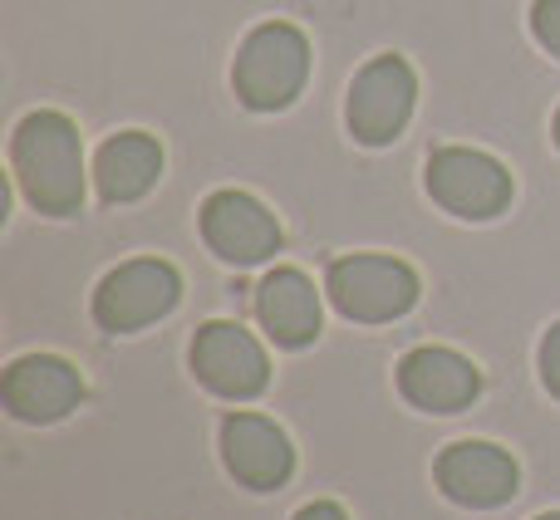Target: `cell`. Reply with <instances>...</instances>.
I'll return each mask as SVG.
<instances>
[{
  "label": "cell",
  "mask_w": 560,
  "mask_h": 520,
  "mask_svg": "<svg viewBox=\"0 0 560 520\" xmlns=\"http://www.w3.org/2000/svg\"><path fill=\"white\" fill-rule=\"evenodd\" d=\"M15 177L45 216H74L84 206V147L79 128L55 108L25 114L15 128Z\"/></svg>",
  "instance_id": "6da1fadb"
},
{
  "label": "cell",
  "mask_w": 560,
  "mask_h": 520,
  "mask_svg": "<svg viewBox=\"0 0 560 520\" xmlns=\"http://www.w3.org/2000/svg\"><path fill=\"white\" fill-rule=\"evenodd\" d=\"M305 74H310V45L295 25L285 20H271V25L252 29L236 55V98L256 114H276L285 108L290 98L305 88Z\"/></svg>",
  "instance_id": "7a4b0ae2"
},
{
  "label": "cell",
  "mask_w": 560,
  "mask_h": 520,
  "mask_svg": "<svg viewBox=\"0 0 560 520\" xmlns=\"http://www.w3.org/2000/svg\"><path fill=\"white\" fill-rule=\"evenodd\" d=\"M325 289L345 319L384 324V319H398L413 309L418 275H413V265H404L394 256H345L329 265Z\"/></svg>",
  "instance_id": "3957f363"
},
{
  "label": "cell",
  "mask_w": 560,
  "mask_h": 520,
  "mask_svg": "<svg viewBox=\"0 0 560 520\" xmlns=\"http://www.w3.org/2000/svg\"><path fill=\"white\" fill-rule=\"evenodd\" d=\"M428 192L453 216L487 222V216L506 212V202H512V173L497 157L477 153V147H438L428 157Z\"/></svg>",
  "instance_id": "277c9868"
},
{
  "label": "cell",
  "mask_w": 560,
  "mask_h": 520,
  "mask_svg": "<svg viewBox=\"0 0 560 520\" xmlns=\"http://www.w3.org/2000/svg\"><path fill=\"white\" fill-rule=\"evenodd\" d=\"M183 295V275L167 260H128L108 270L104 285L94 289V319L108 334H128L153 319H163Z\"/></svg>",
  "instance_id": "5b68a950"
},
{
  "label": "cell",
  "mask_w": 560,
  "mask_h": 520,
  "mask_svg": "<svg viewBox=\"0 0 560 520\" xmlns=\"http://www.w3.org/2000/svg\"><path fill=\"white\" fill-rule=\"evenodd\" d=\"M413 94L418 79L408 69V59L398 55H378L369 59L354 74V88H349V133L369 147H384L404 133L408 114H413Z\"/></svg>",
  "instance_id": "8992f818"
},
{
  "label": "cell",
  "mask_w": 560,
  "mask_h": 520,
  "mask_svg": "<svg viewBox=\"0 0 560 520\" xmlns=\"http://www.w3.org/2000/svg\"><path fill=\"white\" fill-rule=\"evenodd\" d=\"M192 368L217 398H232V403H246V398H256L271 383L266 348L242 324H226V319H212V324L197 329Z\"/></svg>",
  "instance_id": "52a82bcc"
},
{
  "label": "cell",
  "mask_w": 560,
  "mask_h": 520,
  "mask_svg": "<svg viewBox=\"0 0 560 520\" xmlns=\"http://www.w3.org/2000/svg\"><path fill=\"white\" fill-rule=\"evenodd\" d=\"M5 407L20 417V423H59L79 407L84 398V378H79L74 364L55 354H25L5 368Z\"/></svg>",
  "instance_id": "ba28073f"
},
{
  "label": "cell",
  "mask_w": 560,
  "mask_h": 520,
  "mask_svg": "<svg viewBox=\"0 0 560 520\" xmlns=\"http://www.w3.org/2000/svg\"><path fill=\"white\" fill-rule=\"evenodd\" d=\"M222 457L226 472L252 492H276L295 472V447L285 442V433L261 413H232L222 423Z\"/></svg>",
  "instance_id": "9c48e42d"
},
{
  "label": "cell",
  "mask_w": 560,
  "mask_h": 520,
  "mask_svg": "<svg viewBox=\"0 0 560 520\" xmlns=\"http://www.w3.org/2000/svg\"><path fill=\"white\" fill-rule=\"evenodd\" d=\"M202 236L222 260L232 265H256V260L280 251V222L246 192H217L202 206Z\"/></svg>",
  "instance_id": "30bf717a"
},
{
  "label": "cell",
  "mask_w": 560,
  "mask_h": 520,
  "mask_svg": "<svg viewBox=\"0 0 560 520\" xmlns=\"http://www.w3.org/2000/svg\"><path fill=\"white\" fill-rule=\"evenodd\" d=\"M516 482H522L516 462L492 442H457L438 457V486L472 511H492V506L512 501Z\"/></svg>",
  "instance_id": "8fae6325"
},
{
  "label": "cell",
  "mask_w": 560,
  "mask_h": 520,
  "mask_svg": "<svg viewBox=\"0 0 560 520\" xmlns=\"http://www.w3.org/2000/svg\"><path fill=\"white\" fill-rule=\"evenodd\" d=\"M398 388L423 413H457V407H472V398L482 393V374L472 368V358L428 344L398 364Z\"/></svg>",
  "instance_id": "7c38bea8"
},
{
  "label": "cell",
  "mask_w": 560,
  "mask_h": 520,
  "mask_svg": "<svg viewBox=\"0 0 560 520\" xmlns=\"http://www.w3.org/2000/svg\"><path fill=\"white\" fill-rule=\"evenodd\" d=\"M256 315H261L266 334L285 348H305L319 334V295L300 270L280 265L256 285Z\"/></svg>",
  "instance_id": "4fadbf2b"
},
{
  "label": "cell",
  "mask_w": 560,
  "mask_h": 520,
  "mask_svg": "<svg viewBox=\"0 0 560 520\" xmlns=\"http://www.w3.org/2000/svg\"><path fill=\"white\" fill-rule=\"evenodd\" d=\"M158 173H163V147H158V138H148V133H118L98 147L94 182H98V197H104L108 206L138 202V197L158 182Z\"/></svg>",
  "instance_id": "5bb4252c"
},
{
  "label": "cell",
  "mask_w": 560,
  "mask_h": 520,
  "mask_svg": "<svg viewBox=\"0 0 560 520\" xmlns=\"http://www.w3.org/2000/svg\"><path fill=\"white\" fill-rule=\"evenodd\" d=\"M532 29L551 55H560V0H536L532 5Z\"/></svg>",
  "instance_id": "9a60e30c"
},
{
  "label": "cell",
  "mask_w": 560,
  "mask_h": 520,
  "mask_svg": "<svg viewBox=\"0 0 560 520\" xmlns=\"http://www.w3.org/2000/svg\"><path fill=\"white\" fill-rule=\"evenodd\" d=\"M541 378H546V388L560 398V324H551L546 339H541Z\"/></svg>",
  "instance_id": "2e32d148"
},
{
  "label": "cell",
  "mask_w": 560,
  "mask_h": 520,
  "mask_svg": "<svg viewBox=\"0 0 560 520\" xmlns=\"http://www.w3.org/2000/svg\"><path fill=\"white\" fill-rule=\"evenodd\" d=\"M295 520H349L345 511H339L335 501H315V506H300Z\"/></svg>",
  "instance_id": "e0dca14e"
},
{
  "label": "cell",
  "mask_w": 560,
  "mask_h": 520,
  "mask_svg": "<svg viewBox=\"0 0 560 520\" xmlns=\"http://www.w3.org/2000/svg\"><path fill=\"white\" fill-rule=\"evenodd\" d=\"M556 143H560V114H556Z\"/></svg>",
  "instance_id": "ac0fdd59"
},
{
  "label": "cell",
  "mask_w": 560,
  "mask_h": 520,
  "mask_svg": "<svg viewBox=\"0 0 560 520\" xmlns=\"http://www.w3.org/2000/svg\"><path fill=\"white\" fill-rule=\"evenodd\" d=\"M541 520H560V511H551V516H541Z\"/></svg>",
  "instance_id": "d6986e66"
}]
</instances>
